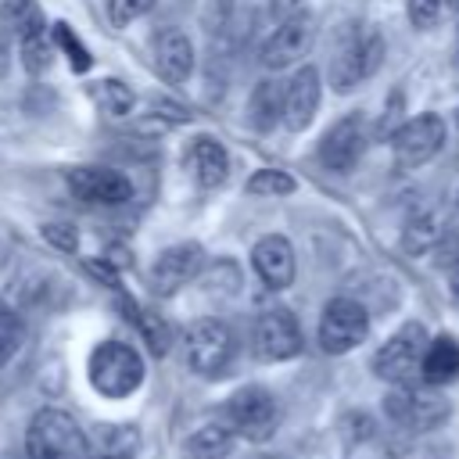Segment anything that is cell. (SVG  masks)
<instances>
[{
    "label": "cell",
    "mask_w": 459,
    "mask_h": 459,
    "mask_svg": "<svg viewBox=\"0 0 459 459\" xmlns=\"http://www.w3.org/2000/svg\"><path fill=\"white\" fill-rule=\"evenodd\" d=\"M384 57V39L377 29H362V25H344L337 50L330 57V86L337 93H351L362 79H369L377 72Z\"/></svg>",
    "instance_id": "1"
},
{
    "label": "cell",
    "mask_w": 459,
    "mask_h": 459,
    "mask_svg": "<svg viewBox=\"0 0 459 459\" xmlns=\"http://www.w3.org/2000/svg\"><path fill=\"white\" fill-rule=\"evenodd\" d=\"M90 384L104 398H129L143 384V359L126 341H100L86 362Z\"/></svg>",
    "instance_id": "2"
},
{
    "label": "cell",
    "mask_w": 459,
    "mask_h": 459,
    "mask_svg": "<svg viewBox=\"0 0 459 459\" xmlns=\"http://www.w3.org/2000/svg\"><path fill=\"white\" fill-rule=\"evenodd\" d=\"M90 452V437L82 427L61 409H39L25 430L29 459H82Z\"/></svg>",
    "instance_id": "3"
},
{
    "label": "cell",
    "mask_w": 459,
    "mask_h": 459,
    "mask_svg": "<svg viewBox=\"0 0 459 459\" xmlns=\"http://www.w3.org/2000/svg\"><path fill=\"white\" fill-rule=\"evenodd\" d=\"M222 423L247 437V441H269L280 427V402L273 398L269 387L262 384H247L240 391H233L222 405Z\"/></svg>",
    "instance_id": "4"
},
{
    "label": "cell",
    "mask_w": 459,
    "mask_h": 459,
    "mask_svg": "<svg viewBox=\"0 0 459 459\" xmlns=\"http://www.w3.org/2000/svg\"><path fill=\"white\" fill-rule=\"evenodd\" d=\"M384 416L409 434H427L448 420V402L427 384H402L384 394Z\"/></svg>",
    "instance_id": "5"
},
{
    "label": "cell",
    "mask_w": 459,
    "mask_h": 459,
    "mask_svg": "<svg viewBox=\"0 0 459 459\" xmlns=\"http://www.w3.org/2000/svg\"><path fill=\"white\" fill-rule=\"evenodd\" d=\"M237 355V337L230 323L204 316L186 326V362L201 377H222Z\"/></svg>",
    "instance_id": "6"
},
{
    "label": "cell",
    "mask_w": 459,
    "mask_h": 459,
    "mask_svg": "<svg viewBox=\"0 0 459 459\" xmlns=\"http://www.w3.org/2000/svg\"><path fill=\"white\" fill-rule=\"evenodd\" d=\"M423 351H427V330L423 323H405L398 326L384 344L380 351L373 355V373L394 387L402 384H416L420 380V362H423Z\"/></svg>",
    "instance_id": "7"
},
{
    "label": "cell",
    "mask_w": 459,
    "mask_h": 459,
    "mask_svg": "<svg viewBox=\"0 0 459 459\" xmlns=\"http://www.w3.org/2000/svg\"><path fill=\"white\" fill-rule=\"evenodd\" d=\"M445 140H448L445 118L434 115V111H423V115L405 118V122L394 129L391 151H394L398 169H420V165H427L430 158H437V151L445 147Z\"/></svg>",
    "instance_id": "8"
},
{
    "label": "cell",
    "mask_w": 459,
    "mask_h": 459,
    "mask_svg": "<svg viewBox=\"0 0 459 459\" xmlns=\"http://www.w3.org/2000/svg\"><path fill=\"white\" fill-rule=\"evenodd\" d=\"M369 333V312L362 301L355 298H333L326 301L323 316H319V348L326 355H344L351 348H359Z\"/></svg>",
    "instance_id": "9"
},
{
    "label": "cell",
    "mask_w": 459,
    "mask_h": 459,
    "mask_svg": "<svg viewBox=\"0 0 459 459\" xmlns=\"http://www.w3.org/2000/svg\"><path fill=\"white\" fill-rule=\"evenodd\" d=\"M312 43H316V18H312L308 11H294V14H287V18L269 32V39H265L262 50H258V61H262L269 72H283V68L298 65L301 57H308Z\"/></svg>",
    "instance_id": "10"
},
{
    "label": "cell",
    "mask_w": 459,
    "mask_h": 459,
    "mask_svg": "<svg viewBox=\"0 0 459 459\" xmlns=\"http://www.w3.org/2000/svg\"><path fill=\"white\" fill-rule=\"evenodd\" d=\"M68 190L75 201L82 204H100V208H118V204H129L133 201V183L129 176H122L118 169H108V165H75L68 176H65Z\"/></svg>",
    "instance_id": "11"
},
{
    "label": "cell",
    "mask_w": 459,
    "mask_h": 459,
    "mask_svg": "<svg viewBox=\"0 0 459 459\" xmlns=\"http://www.w3.org/2000/svg\"><path fill=\"white\" fill-rule=\"evenodd\" d=\"M366 140H369V133H366V118L359 115V111H348V115H341L326 133H323V140H319V161L330 169V172H351L359 161H362V154H366Z\"/></svg>",
    "instance_id": "12"
},
{
    "label": "cell",
    "mask_w": 459,
    "mask_h": 459,
    "mask_svg": "<svg viewBox=\"0 0 459 459\" xmlns=\"http://www.w3.org/2000/svg\"><path fill=\"white\" fill-rule=\"evenodd\" d=\"M301 326L290 308L273 305L255 319V351L265 362H287L301 351Z\"/></svg>",
    "instance_id": "13"
},
{
    "label": "cell",
    "mask_w": 459,
    "mask_h": 459,
    "mask_svg": "<svg viewBox=\"0 0 459 459\" xmlns=\"http://www.w3.org/2000/svg\"><path fill=\"white\" fill-rule=\"evenodd\" d=\"M201 269H204V251H201V244H194V240L172 244V247H165V251L154 258V265H151V287H154V294L169 298V294L183 290L190 280H197Z\"/></svg>",
    "instance_id": "14"
},
{
    "label": "cell",
    "mask_w": 459,
    "mask_h": 459,
    "mask_svg": "<svg viewBox=\"0 0 459 459\" xmlns=\"http://www.w3.org/2000/svg\"><path fill=\"white\" fill-rule=\"evenodd\" d=\"M319 97H323V82H319V68L301 65L287 82H283V126L290 133H301L312 126L316 111H319Z\"/></svg>",
    "instance_id": "15"
},
{
    "label": "cell",
    "mask_w": 459,
    "mask_h": 459,
    "mask_svg": "<svg viewBox=\"0 0 459 459\" xmlns=\"http://www.w3.org/2000/svg\"><path fill=\"white\" fill-rule=\"evenodd\" d=\"M183 169H186V176H190L201 190H215V186H222L226 176H230V154H226V147H222L215 136L197 133V136L183 147Z\"/></svg>",
    "instance_id": "16"
},
{
    "label": "cell",
    "mask_w": 459,
    "mask_h": 459,
    "mask_svg": "<svg viewBox=\"0 0 459 459\" xmlns=\"http://www.w3.org/2000/svg\"><path fill=\"white\" fill-rule=\"evenodd\" d=\"M251 265L258 273V280L269 287V290H287L294 283V273H298V262H294V247L287 237L280 233H269L262 240H255L251 247Z\"/></svg>",
    "instance_id": "17"
},
{
    "label": "cell",
    "mask_w": 459,
    "mask_h": 459,
    "mask_svg": "<svg viewBox=\"0 0 459 459\" xmlns=\"http://www.w3.org/2000/svg\"><path fill=\"white\" fill-rule=\"evenodd\" d=\"M154 68L165 82H186L194 72V43L183 29H161L154 36Z\"/></svg>",
    "instance_id": "18"
},
{
    "label": "cell",
    "mask_w": 459,
    "mask_h": 459,
    "mask_svg": "<svg viewBox=\"0 0 459 459\" xmlns=\"http://www.w3.org/2000/svg\"><path fill=\"white\" fill-rule=\"evenodd\" d=\"M459 377V341L455 337H434L427 341L423 362H420V380L427 387H445Z\"/></svg>",
    "instance_id": "19"
},
{
    "label": "cell",
    "mask_w": 459,
    "mask_h": 459,
    "mask_svg": "<svg viewBox=\"0 0 459 459\" xmlns=\"http://www.w3.org/2000/svg\"><path fill=\"white\" fill-rule=\"evenodd\" d=\"M283 118V82L258 79L247 97V122L255 133H273V126Z\"/></svg>",
    "instance_id": "20"
},
{
    "label": "cell",
    "mask_w": 459,
    "mask_h": 459,
    "mask_svg": "<svg viewBox=\"0 0 459 459\" xmlns=\"http://www.w3.org/2000/svg\"><path fill=\"white\" fill-rule=\"evenodd\" d=\"M445 240V219L441 212L434 208H420L405 219V230H402V247L409 255H423V251H434L437 244Z\"/></svg>",
    "instance_id": "21"
},
{
    "label": "cell",
    "mask_w": 459,
    "mask_h": 459,
    "mask_svg": "<svg viewBox=\"0 0 459 459\" xmlns=\"http://www.w3.org/2000/svg\"><path fill=\"white\" fill-rule=\"evenodd\" d=\"M122 312L136 323V330L143 333V341H147V348H151L154 355H165V351H169V344H172V330H169V323H165L158 312L136 305L133 298H122Z\"/></svg>",
    "instance_id": "22"
},
{
    "label": "cell",
    "mask_w": 459,
    "mask_h": 459,
    "mask_svg": "<svg viewBox=\"0 0 459 459\" xmlns=\"http://www.w3.org/2000/svg\"><path fill=\"white\" fill-rule=\"evenodd\" d=\"M86 93H90V100L97 104V111H104V115H111V118H126V115L133 111V104H136L133 90H129L122 79H111V75L90 82Z\"/></svg>",
    "instance_id": "23"
},
{
    "label": "cell",
    "mask_w": 459,
    "mask_h": 459,
    "mask_svg": "<svg viewBox=\"0 0 459 459\" xmlns=\"http://www.w3.org/2000/svg\"><path fill=\"white\" fill-rule=\"evenodd\" d=\"M233 430L219 420V423H204L201 430H194L190 434V441H186V452H190V459H226L230 455V448H233Z\"/></svg>",
    "instance_id": "24"
},
{
    "label": "cell",
    "mask_w": 459,
    "mask_h": 459,
    "mask_svg": "<svg viewBox=\"0 0 459 459\" xmlns=\"http://www.w3.org/2000/svg\"><path fill=\"white\" fill-rule=\"evenodd\" d=\"M43 7L36 0H4L0 4V32L22 39L32 29H43Z\"/></svg>",
    "instance_id": "25"
},
{
    "label": "cell",
    "mask_w": 459,
    "mask_h": 459,
    "mask_svg": "<svg viewBox=\"0 0 459 459\" xmlns=\"http://www.w3.org/2000/svg\"><path fill=\"white\" fill-rule=\"evenodd\" d=\"M50 54H54V36H50L47 25L43 29H32V32H25L18 39V57H22L25 72H32V75H39L50 65Z\"/></svg>",
    "instance_id": "26"
},
{
    "label": "cell",
    "mask_w": 459,
    "mask_h": 459,
    "mask_svg": "<svg viewBox=\"0 0 459 459\" xmlns=\"http://www.w3.org/2000/svg\"><path fill=\"white\" fill-rule=\"evenodd\" d=\"M50 36H54V47L68 57V65H72V72H90V65H93V54L86 50V43L72 32V25L68 22H57L54 29H50Z\"/></svg>",
    "instance_id": "27"
},
{
    "label": "cell",
    "mask_w": 459,
    "mask_h": 459,
    "mask_svg": "<svg viewBox=\"0 0 459 459\" xmlns=\"http://www.w3.org/2000/svg\"><path fill=\"white\" fill-rule=\"evenodd\" d=\"M294 190H298V183L283 169H258L247 179V194H255V197H283V194H294Z\"/></svg>",
    "instance_id": "28"
},
{
    "label": "cell",
    "mask_w": 459,
    "mask_h": 459,
    "mask_svg": "<svg viewBox=\"0 0 459 459\" xmlns=\"http://www.w3.org/2000/svg\"><path fill=\"white\" fill-rule=\"evenodd\" d=\"M97 455H111V459H129L136 452V427H100L97 430Z\"/></svg>",
    "instance_id": "29"
},
{
    "label": "cell",
    "mask_w": 459,
    "mask_h": 459,
    "mask_svg": "<svg viewBox=\"0 0 459 459\" xmlns=\"http://www.w3.org/2000/svg\"><path fill=\"white\" fill-rule=\"evenodd\" d=\"M22 341H25V323H22V316L0 298V366H7V362L14 359V351L22 348Z\"/></svg>",
    "instance_id": "30"
},
{
    "label": "cell",
    "mask_w": 459,
    "mask_h": 459,
    "mask_svg": "<svg viewBox=\"0 0 459 459\" xmlns=\"http://www.w3.org/2000/svg\"><path fill=\"white\" fill-rule=\"evenodd\" d=\"M437 265L445 273V287H448V298L459 305V237H448L437 244Z\"/></svg>",
    "instance_id": "31"
},
{
    "label": "cell",
    "mask_w": 459,
    "mask_h": 459,
    "mask_svg": "<svg viewBox=\"0 0 459 459\" xmlns=\"http://www.w3.org/2000/svg\"><path fill=\"white\" fill-rule=\"evenodd\" d=\"M151 7H154V0H108V18L115 29H126L136 18H143Z\"/></svg>",
    "instance_id": "32"
},
{
    "label": "cell",
    "mask_w": 459,
    "mask_h": 459,
    "mask_svg": "<svg viewBox=\"0 0 459 459\" xmlns=\"http://www.w3.org/2000/svg\"><path fill=\"white\" fill-rule=\"evenodd\" d=\"M405 14L416 29H434L445 14V0H409L405 4Z\"/></svg>",
    "instance_id": "33"
},
{
    "label": "cell",
    "mask_w": 459,
    "mask_h": 459,
    "mask_svg": "<svg viewBox=\"0 0 459 459\" xmlns=\"http://www.w3.org/2000/svg\"><path fill=\"white\" fill-rule=\"evenodd\" d=\"M43 237H47V244H54L57 251H75V247H79V233H75V226H68V222H47V226H43Z\"/></svg>",
    "instance_id": "34"
},
{
    "label": "cell",
    "mask_w": 459,
    "mask_h": 459,
    "mask_svg": "<svg viewBox=\"0 0 459 459\" xmlns=\"http://www.w3.org/2000/svg\"><path fill=\"white\" fill-rule=\"evenodd\" d=\"M369 434H373L369 416H366V412H351V416H348V437H351V441H355V437H359V441H366Z\"/></svg>",
    "instance_id": "35"
},
{
    "label": "cell",
    "mask_w": 459,
    "mask_h": 459,
    "mask_svg": "<svg viewBox=\"0 0 459 459\" xmlns=\"http://www.w3.org/2000/svg\"><path fill=\"white\" fill-rule=\"evenodd\" d=\"M298 4H301V0H269V7H273L276 14H283V18H287V14H294V11H298Z\"/></svg>",
    "instance_id": "36"
},
{
    "label": "cell",
    "mask_w": 459,
    "mask_h": 459,
    "mask_svg": "<svg viewBox=\"0 0 459 459\" xmlns=\"http://www.w3.org/2000/svg\"><path fill=\"white\" fill-rule=\"evenodd\" d=\"M445 7H448V11H455V14H459V0H445Z\"/></svg>",
    "instance_id": "37"
},
{
    "label": "cell",
    "mask_w": 459,
    "mask_h": 459,
    "mask_svg": "<svg viewBox=\"0 0 459 459\" xmlns=\"http://www.w3.org/2000/svg\"><path fill=\"white\" fill-rule=\"evenodd\" d=\"M82 459H111V455H97V452H86Z\"/></svg>",
    "instance_id": "38"
},
{
    "label": "cell",
    "mask_w": 459,
    "mask_h": 459,
    "mask_svg": "<svg viewBox=\"0 0 459 459\" xmlns=\"http://www.w3.org/2000/svg\"><path fill=\"white\" fill-rule=\"evenodd\" d=\"M455 122H459V108H455Z\"/></svg>",
    "instance_id": "39"
}]
</instances>
